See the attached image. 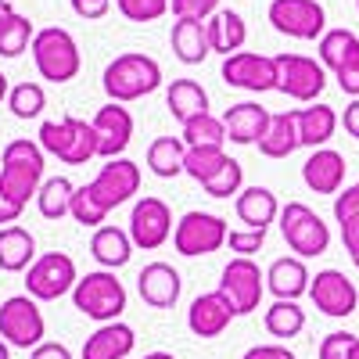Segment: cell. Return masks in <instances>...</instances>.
Returning <instances> with one entry per match:
<instances>
[{"mask_svg":"<svg viewBox=\"0 0 359 359\" xmlns=\"http://www.w3.org/2000/svg\"><path fill=\"white\" fill-rule=\"evenodd\" d=\"M101 86L108 101L115 104H130V101H140L147 94H155V90L162 86V65L155 62V57L147 54H118L115 62H108L104 76H101Z\"/></svg>","mask_w":359,"mask_h":359,"instance_id":"obj_1","label":"cell"},{"mask_svg":"<svg viewBox=\"0 0 359 359\" xmlns=\"http://www.w3.org/2000/svg\"><path fill=\"white\" fill-rule=\"evenodd\" d=\"M43 155H47L43 147L36 140H25V137L11 140L4 147V155H0V180H4V187L22 205H29V198H36L43 187V169H47Z\"/></svg>","mask_w":359,"mask_h":359,"instance_id":"obj_2","label":"cell"},{"mask_svg":"<svg viewBox=\"0 0 359 359\" xmlns=\"http://www.w3.org/2000/svg\"><path fill=\"white\" fill-rule=\"evenodd\" d=\"M33 62H36V72L47 79V83H69L79 76V43L69 29L62 25H47V29H36L33 36Z\"/></svg>","mask_w":359,"mask_h":359,"instance_id":"obj_3","label":"cell"},{"mask_svg":"<svg viewBox=\"0 0 359 359\" xmlns=\"http://www.w3.org/2000/svg\"><path fill=\"white\" fill-rule=\"evenodd\" d=\"M72 306L97 323H115L126 313V287L111 269H94L72 287Z\"/></svg>","mask_w":359,"mask_h":359,"instance_id":"obj_4","label":"cell"},{"mask_svg":"<svg viewBox=\"0 0 359 359\" xmlns=\"http://www.w3.org/2000/svg\"><path fill=\"white\" fill-rule=\"evenodd\" d=\"M40 147L47 155L62 158L65 165H86L90 158H97V130H94V123L65 115L57 123L40 126Z\"/></svg>","mask_w":359,"mask_h":359,"instance_id":"obj_5","label":"cell"},{"mask_svg":"<svg viewBox=\"0 0 359 359\" xmlns=\"http://www.w3.org/2000/svg\"><path fill=\"white\" fill-rule=\"evenodd\" d=\"M280 233L287 248L298 259H316L331 248V226H327L306 201H287L280 205Z\"/></svg>","mask_w":359,"mask_h":359,"instance_id":"obj_6","label":"cell"},{"mask_svg":"<svg viewBox=\"0 0 359 359\" xmlns=\"http://www.w3.org/2000/svg\"><path fill=\"white\" fill-rule=\"evenodd\" d=\"M0 338L11 348H36L47 338V320L33 294H11L0 302Z\"/></svg>","mask_w":359,"mask_h":359,"instance_id":"obj_7","label":"cell"},{"mask_svg":"<svg viewBox=\"0 0 359 359\" xmlns=\"http://www.w3.org/2000/svg\"><path fill=\"white\" fill-rule=\"evenodd\" d=\"M76 284H79L76 262L65 252H47L25 269V294H33L36 302H57V298L72 294Z\"/></svg>","mask_w":359,"mask_h":359,"instance_id":"obj_8","label":"cell"},{"mask_svg":"<svg viewBox=\"0 0 359 359\" xmlns=\"http://www.w3.org/2000/svg\"><path fill=\"white\" fill-rule=\"evenodd\" d=\"M226 219L216 216V212H184L172 230V245L180 255H187V259H198V255H212L226 245Z\"/></svg>","mask_w":359,"mask_h":359,"instance_id":"obj_9","label":"cell"},{"mask_svg":"<svg viewBox=\"0 0 359 359\" xmlns=\"http://www.w3.org/2000/svg\"><path fill=\"white\" fill-rule=\"evenodd\" d=\"M266 15L269 25L291 40H320L327 33V11L320 0H273Z\"/></svg>","mask_w":359,"mask_h":359,"instance_id":"obj_10","label":"cell"},{"mask_svg":"<svg viewBox=\"0 0 359 359\" xmlns=\"http://www.w3.org/2000/svg\"><path fill=\"white\" fill-rule=\"evenodd\" d=\"M219 291L230 298V306L237 316H248L259 309L262 302V294H266V273L245 255H233L226 266H223V273H219Z\"/></svg>","mask_w":359,"mask_h":359,"instance_id":"obj_11","label":"cell"},{"mask_svg":"<svg viewBox=\"0 0 359 359\" xmlns=\"http://www.w3.org/2000/svg\"><path fill=\"white\" fill-rule=\"evenodd\" d=\"M277 72H280L277 90L284 97L302 101V104H316V97L323 94V86H327L323 62L306 57V54H277Z\"/></svg>","mask_w":359,"mask_h":359,"instance_id":"obj_12","label":"cell"},{"mask_svg":"<svg viewBox=\"0 0 359 359\" xmlns=\"http://www.w3.org/2000/svg\"><path fill=\"white\" fill-rule=\"evenodd\" d=\"M219 76H223L226 86L248 90V94H266V90H277V83H280L277 57L255 54V50H237V54L223 57Z\"/></svg>","mask_w":359,"mask_h":359,"instance_id":"obj_13","label":"cell"},{"mask_svg":"<svg viewBox=\"0 0 359 359\" xmlns=\"http://www.w3.org/2000/svg\"><path fill=\"white\" fill-rule=\"evenodd\" d=\"M172 212L169 205L155 194H144L133 212H130V237H133V248H144V252H155L162 248L169 237H172Z\"/></svg>","mask_w":359,"mask_h":359,"instance_id":"obj_14","label":"cell"},{"mask_svg":"<svg viewBox=\"0 0 359 359\" xmlns=\"http://www.w3.org/2000/svg\"><path fill=\"white\" fill-rule=\"evenodd\" d=\"M86 187L97 198V205L111 212V208L126 205L140 191V165L130 162V158H111L108 165H101V172L90 180Z\"/></svg>","mask_w":359,"mask_h":359,"instance_id":"obj_15","label":"cell"},{"mask_svg":"<svg viewBox=\"0 0 359 359\" xmlns=\"http://www.w3.org/2000/svg\"><path fill=\"white\" fill-rule=\"evenodd\" d=\"M309 298H313V306L331 320H345L359 309V291L341 269H320L309 284Z\"/></svg>","mask_w":359,"mask_h":359,"instance_id":"obj_16","label":"cell"},{"mask_svg":"<svg viewBox=\"0 0 359 359\" xmlns=\"http://www.w3.org/2000/svg\"><path fill=\"white\" fill-rule=\"evenodd\" d=\"M97 130V158H123V151L130 147L133 140V115L123 108V104H115L108 101L104 108H97V115L90 118Z\"/></svg>","mask_w":359,"mask_h":359,"instance_id":"obj_17","label":"cell"},{"mask_svg":"<svg viewBox=\"0 0 359 359\" xmlns=\"http://www.w3.org/2000/svg\"><path fill=\"white\" fill-rule=\"evenodd\" d=\"M233 316H237V313H233V306H230V298L216 287V291L198 294L194 302H191V309H187V327H191L194 338H219L226 327H230Z\"/></svg>","mask_w":359,"mask_h":359,"instance_id":"obj_18","label":"cell"},{"mask_svg":"<svg viewBox=\"0 0 359 359\" xmlns=\"http://www.w3.org/2000/svg\"><path fill=\"white\" fill-rule=\"evenodd\" d=\"M180 291H184V280L169 262H147L137 273V294L151 309H172L180 302Z\"/></svg>","mask_w":359,"mask_h":359,"instance_id":"obj_19","label":"cell"},{"mask_svg":"<svg viewBox=\"0 0 359 359\" xmlns=\"http://www.w3.org/2000/svg\"><path fill=\"white\" fill-rule=\"evenodd\" d=\"M345 155L334 147H316L302 165V180L313 194H341L345 187Z\"/></svg>","mask_w":359,"mask_h":359,"instance_id":"obj_20","label":"cell"},{"mask_svg":"<svg viewBox=\"0 0 359 359\" xmlns=\"http://www.w3.org/2000/svg\"><path fill=\"white\" fill-rule=\"evenodd\" d=\"M309 284L313 277L306 269V259L298 255H284L266 269V291L273 298H284V302H298L302 294H309Z\"/></svg>","mask_w":359,"mask_h":359,"instance_id":"obj_21","label":"cell"},{"mask_svg":"<svg viewBox=\"0 0 359 359\" xmlns=\"http://www.w3.org/2000/svg\"><path fill=\"white\" fill-rule=\"evenodd\" d=\"M133 345H137V334H133L130 323H123V320L101 323L97 331L83 341L79 359H130Z\"/></svg>","mask_w":359,"mask_h":359,"instance_id":"obj_22","label":"cell"},{"mask_svg":"<svg viewBox=\"0 0 359 359\" xmlns=\"http://www.w3.org/2000/svg\"><path fill=\"white\" fill-rule=\"evenodd\" d=\"M269 115L259 101H241V104H230L223 115V126H226V140L233 144H259L269 130Z\"/></svg>","mask_w":359,"mask_h":359,"instance_id":"obj_23","label":"cell"},{"mask_svg":"<svg viewBox=\"0 0 359 359\" xmlns=\"http://www.w3.org/2000/svg\"><path fill=\"white\" fill-rule=\"evenodd\" d=\"M233 212H237V219H241L248 230H266L269 223L280 216V201H277V194L269 187L255 184V187H245L241 194H237Z\"/></svg>","mask_w":359,"mask_h":359,"instance_id":"obj_24","label":"cell"},{"mask_svg":"<svg viewBox=\"0 0 359 359\" xmlns=\"http://www.w3.org/2000/svg\"><path fill=\"white\" fill-rule=\"evenodd\" d=\"M90 255L101 262V269H123L133 259V237L123 226H97L90 237Z\"/></svg>","mask_w":359,"mask_h":359,"instance_id":"obj_25","label":"cell"},{"mask_svg":"<svg viewBox=\"0 0 359 359\" xmlns=\"http://www.w3.org/2000/svg\"><path fill=\"white\" fill-rule=\"evenodd\" d=\"M36 259H40L36 255V237L25 226H18V223L0 226V269H4V273H22V269H29Z\"/></svg>","mask_w":359,"mask_h":359,"instance_id":"obj_26","label":"cell"},{"mask_svg":"<svg viewBox=\"0 0 359 359\" xmlns=\"http://www.w3.org/2000/svg\"><path fill=\"white\" fill-rule=\"evenodd\" d=\"M302 147V137H298V108H287V111H277L269 118V130L266 137L259 140V151L266 158H287Z\"/></svg>","mask_w":359,"mask_h":359,"instance_id":"obj_27","label":"cell"},{"mask_svg":"<svg viewBox=\"0 0 359 359\" xmlns=\"http://www.w3.org/2000/svg\"><path fill=\"white\" fill-rule=\"evenodd\" d=\"M172 54L184 65H201L208 54H212V43H208V25L194 22V18H176L172 22Z\"/></svg>","mask_w":359,"mask_h":359,"instance_id":"obj_28","label":"cell"},{"mask_svg":"<svg viewBox=\"0 0 359 359\" xmlns=\"http://www.w3.org/2000/svg\"><path fill=\"white\" fill-rule=\"evenodd\" d=\"M205 25H208V43H212V54L230 57V54L241 50L245 40H248V25H245V18L237 15V11H230V8H219Z\"/></svg>","mask_w":359,"mask_h":359,"instance_id":"obj_29","label":"cell"},{"mask_svg":"<svg viewBox=\"0 0 359 359\" xmlns=\"http://www.w3.org/2000/svg\"><path fill=\"white\" fill-rule=\"evenodd\" d=\"M338 111L331 104H309V108H298V137H302V147H327V140L334 137L338 130Z\"/></svg>","mask_w":359,"mask_h":359,"instance_id":"obj_30","label":"cell"},{"mask_svg":"<svg viewBox=\"0 0 359 359\" xmlns=\"http://www.w3.org/2000/svg\"><path fill=\"white\" fill-rule=\"evenodd\" d=\"M316 50H320L323 69L341 72L352 62H359V36L352 33V29H327V33L320 36V47Z\"/></svg>","mask_w":359,"mask_h":359,"instance_id":"obj_31","label":"cell"},{"mask_svg":"<svg viewBox=\"0 0 359 359\" xmlns=\"http://www.w3.org/2000/svg\"><path fill=\"white\" fill-rule=\"evenodd\" d=\"M165 108L172 111V118L187 123V118L208 111V94L198 79H172V86L165 90Z\"/></svg>","mask_w":359,"mask_h":359,"instance_id":"obj_32","label":"cell"},{"mask_svg":"<svg viewBox=\"0 0 359 359\" xmlns=\"http://www.w3.org/2000/svg\"><path fill=\"white\" fill-rule=\"evenodd\" d=\"M184 162H187V144L180 137H155L151 147H147V165L158 180H172L184 172Z\"/></svg>","mask_w":359,"mask_h":359,"instance_id":"obj_33","label":"cell"},{"mask_svg":"<svg viewBox=\"0 0 359 359\" xmlns=\"http://www.w3.org/2000/svg\"><path fill=\"white\" fill-rule=\"evenodd\" d=\"M262 323H266V334L269 338L287 341V338H298V334L306 331V309L298 306V302H284V298H277V302L266 309Z\"/></svg>","mask_w":359,"mask_h":359,"instance_id":"obj_34","label":"cell"},{"mask_svg":"<svg viewBox=\"0 0 359 359\" xmlns=\"http://www.w3.org/2000/svg\"><path fill=\"white\" fill-rule=\"evenodd\" d=\"M72 198H76V184L69 176H50L43 180V187L36 194V208L43 219H62L72 216Z\"/></svg>","mask_w":359,"mask_h":359,"instance_id":"obj_35","label":"cell"},{"mask_svg":"<svg viewBox=\"0 0 359 359\" xmlns=\"http://www.w3.org/2000/svg\"><path fill=\"white\" fill-rule=\"evenodd\" d=\"M230 155L223 151V144H201V147H187V162H184V172L191 180H198V184H205V180H212L223 162Z\"/></svg>","mask_w":359,"mask_h":359,"instance_id":"obj_36","label":"cell"},{"mask_svg":"<svg viewBox=\"0 0 359 359\" xmlns=\"http://www.w3.org/2000/svg\"><path fill=\"white\" fill-rule=\"evenodd\" d=\"M33 36H36L33 22L15 11L4 25H0V57H22L29 47H33Z\"/></svg>","mask_w":359,"mask_h":359,"instance_id":"obj_37","label":"cell"},{"mask_svg":"<svg viewBox=\"0 0 359 359\" xmlns=\"http://www.w3.org/2000/svg\"><path fill=\"white\" fill-rule=\"evenodd\" d=\"M180 140H184L187 147L223 144V140H226V126H223V118H216L212 111H205V115L187 118V123H184V133H180Z\"/></svg>","mask_w":359,"mask_h":359,"instance_id":"obj_38","label":"cell"},{"mask_svg":"<svg viewBox=\"0 0 359 359\" xmlns=\"http://www.w3.org/2000/svg\"><path fill=\"white\" fill-rule=\"evenodd\" d=\"M8 108L15 118H36L47 108V94L40 83H15L8 94Z\"/></svg>","mask_w":359,"mask_h":359,"instance_id":"obj_39","label":"cell"},{"mask_svg":"<svg viewBox=\"0 0 359 359\" xmlns=\"http://www.w3.org/2000/svg\"><path fill=\"white\" fill-rule=\"evenodd\" d=\"M241 184H245V169L237 158H226L223 169L212 176V180H205V194L208 198H230V194H241Z\"/></svg>","mask_w":359,"mask_h":359,"instance_id":"obj_40","label":"cell"},{"mask_svg":"<svg viewBox=\"0 0 359 359\" xmlns=\"http://www.w3.org/2000/svg\"><path fill=\"white\" fill-rule=\"evenodd\" d=\"M72 219L79 223V226H104V219H108V208H101L97 205V198L90 194V187L83 184V187H76V198H72Z\"/></svg>","mask_w":359,"mask_h":359,"instance_id":"obj_41","label":"cell"},{"mask_svg":"<svg viewBox=\"0 0 359 359\" xmlns=\"http://www.w3.org/2000/svg\"><path fill=\"white\" fill-rule=\"evenodd\" d=\"M115 8L130 22H155L172 8V0H115Z\"/></svg>","mask_w":359,"mask_h":359,"instance_id":"obj_42","label":"cell"},{"mask_svg":"<svg viewBox=\"0 0 359 359\" xmlns=\"http://www.w3.org/2000/svg\"><path fill=\"white\" fill-rule=\"evenodd\" d=\"M355 345H359V338L352 331H331V334L320 341L316 355L320 359H352V348Z\"/></svg>","mask_w":359,"mask_h":359,"instance_id":"obj_43","label":"cell"},{"mask_svg":"<svg viewBox=\"0 0 359 359\" xmlns=\"http://www.w3.org/2000/svg\"><path fill=\"white\" fill-rule=\"evenodd\" d=\"M176 18H194V22H208L219 11V0H172L169 8Z\"/></svg>","mask_w":359,"mask_h":359,"instance_id":"obj_44","label":"cell"},{"mask_svg":"<svg viewBox=\"0 0 359 359\" xmlns=\"http://www.w3.org/2000/svg\"><path fill=\"white\" fill-rule=\"evenodd\" d=\"M226 245H230V252H237V255H245V259H252L262 245H266V230H230V237H226Z\"/></svg>","mask_w":359,"mask_h":359,"instance_id":"obj_45","label":"cell"},{"mask_svg":"<svg viewBox=\"0 0 359 359\" xmlns=\"http://www.w3.org/2000/svg\"><path fill=\"white\" fill-rule=\"evenodd\" d=\"M338 226H341V245H345V252H348L352 266L359 269V212H355V216H348V219H341Z\"/></svg>","mask_w":359,"mask_h":359,"instance_id":"obj_46","label":"cell"},{"mask_svg":"<svg viewBox=\"0 0 359 359\" xmlns=\"http://www.w3.org/2000/svg\"><path fill=\"white\" fill-rule=\"evenodd\" d=\"M25 212V205L4 187V180H0V223L4 226H11V223H18V216Z\"/></svg>","mask_w":359,"mask_h":359,"instance_id":"obj_47","label":"cell"},{"mask_svg":"<svg viewBox=\"0 0 359 359\" xmlns=\"http://www.w3.org/2000/svg\"><path fill=\"white\" fill-rule=\"evenodd\" d=\"M72 4V11L79 15V18H86V22H97V18H104L108 11H111V0H69Z\"/></svg>","mask_w":359,"mask_h":359,"instance_id":"obj_48","label":"cell"},{"mask_svg":"<svg viewBox=\"0 0 359 359\" xmlns=\"http://www.w3.org/2000/svg\"><path fill=\"white\" fill-rule=\"evenodd\" d=\"M241 359H294L287 345H252Z\"/></svg>","mask_w":359,"mask_h":359,"instance_id":"obj_49","label":"cell"},{"mask_svg":"<svg viewBox=\"0 0 359 359\" xmlns=\"http://www.w3.org/2000/svg\"><path fill=\"white\" fill-rule=\"evenodd\" d=\"M29 359H72V352L62 341H43V345H36L33 352H29Z\"/></svg>","mask_w":359,"mask_h":359,"instance_id":"obj_50","label":"cell"},{"mask_svg":"<svg viewBox=\"0 0 359 359\" xmlns=\"http://www.w3.org/2000/svg\"><path fill=\"white\" fill-rule=\"evenodd\" d=\"M334 79H338V86L345 90L348 97H359V62H352L348 69L334 72Z\"/></svg>","mask_w":359,"mask_h":359,"instance_id":"obj_51","label":"cell"},{"mask_svg":"<svg viewBox=\"0 0 359 359\" xmlns=\"http://www.w3.org/2000/svg\"><path fill=\"white\" fill-rule=\"evenodd\" d=\"M341 126H345V133H348V137H355V140H359V97H352V101L345 104Z\"/></svg>","mask_w":359,"mask_h":359,"instance_id":"obj_52","label":"cell"},{"mask_svg":"<svg viewBox=\"0 0 359 359\" xmlns=\"http://www.w3.org/2000/svg\"><path fill=\"white\" fill-rule=\"evenodd\" d=\"M15 15V8H11V0H0V25H4L8 18Z\"/></svg>","mask_w":359,"mask_h":359,"instance_id":"obj_53","label":"cell"},{"mask_svg":"<svg viewBox=\"0 0 359 359\" xmlns=\"http://www.w3.org/2000/svg\"><path fill=\"white\" fill-rule=\"evenodd\" d=\"M8 94H11V83H8L4 72H0V101H8Z\"/></svg>","mask_w":359,"mask_h":359,"instance_id":"obj_54","label":"cell"},{"mask_svg":"<svg viewBox=\"0 0 359 359\" xmlns=\"http://www.w3.org/2000/svg\"><path fill=\"white\" fill-rule=\"evenodd\" d=\"M144 359H176V355H172V352H147Z\"/></svg>","mask_w":359,"mask_h":359,"instance_id":"obj_55","label":"cell"},{"mask_svg":"<svg viewBox=\"0 0 359 359\" xmlns=\"http://www.w3.org/2000/svg\"><path fill=\"white\" fill-rule=\"evenodd\" d=\"M0 359H11V345L4 338H0Z\"/></svg>","mask_w":359,"mask_h":359,"instance_id":"obj_56","label":"cell"},{"mask_svg":"<svg viewBox=\"0 0 359 359\" xmlns=\"http://www.w3.org/2000/svg\"><path fill=\"white\" fill-rule=\"evenodd\" d=\"M352 359H359V345H355V348H352Z\"/></svg>","mask_w":359,"mask_h":359,"instance_id":"obj_57","label":"cell"},{"mask_svg":"<svg viewBox=\"0 0 359 359\" xmlns=\"http://www.w3.org/2000/svg\"><path fill=\"white\" fill-rule=\"evenodd\" d=\"M355 11H359V0H355Z\"/></svg>","mask_w":359,"mask_h":359,"instance_id":"obj_58","label":"cell"}]
</instances>
